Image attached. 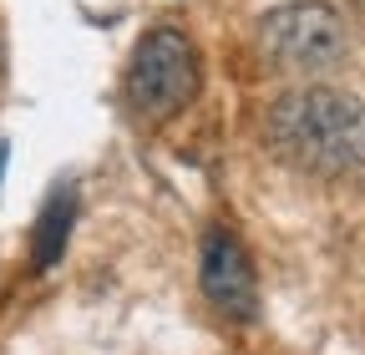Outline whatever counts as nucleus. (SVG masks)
I'll return each instance as SVG.
<instances>
[{"mask_svg":"<svg viewBox=\"0 0 365 355\" xmlns=\"http://www.w3.org/2000/svg\"><path fill=\"white\" fill-rule=\"evenodd\" d=\"M264 148L294 173L345 178L365 168V102L330 81L284 86L264 112Z\"/></svg>","mask_w":365,"mask_h":355,"instance_id":"obj_1","label":"nucleus"},{"mask_svg":"<svg viewBox=\"0 0 365 355\" xmlns=\"http://www.w3.org/2000/svg\"><path fill=\"white\" fill-rule=\"evenodd\" d=\"M254 51H259L264 71H274V76L319 81L345 61L350 36H345V21L335 6H325V0H289V6H274L254 26Z\"/></svg>","mask_w":365,"mask_h":355,"instance_id":"obj_2","label":"nucleus"},{"mask_svg":"<svg viewBox=\"0 0 365 355\" xmlns=\"http://www.w3.org/2000/svg\"><path fill=\"white\" fill-rule=\"evenodd\" d=\"M203 86V61L198 46L182 26H153L137 36V46L127 56L122 97L143 122H173L193 107Z\"/></svg>","mask_w":365,"mask_h":355,"instance_id":"obj_3","label":"nucleus"},{"mask_svg":"<svg viewBox=\"0 0 365 355\" xmlns=\"http://www.w3.org/2000/svg\"><path fill=\"white\" fill-rule=\"evenodd\" d=\"M198 284H203V299L218 309L223 320H254L259 315V279H254V259L249 249L239 244L234 229L213 224L198 244Z\"/></svg>","mask_w":365,"mask_h":355,"instance_id":"obj_4","label":"nucleus"},{"mask_svg":"<svg viewBox=\"0 0 365 355\" xmlns=\"http://www.w3.org/2000/svg\"><path fill=\"white\" fill-rule=\"evenodd\" d=\"M71 224H76V188H71V183H61L51 198H46L41 224H36V269H51V264L61 259Z\"/></svg>","mask_w":365,"mask_h":355,"instance_id":"obj_5","label":"nucleus"}]
</instances>
